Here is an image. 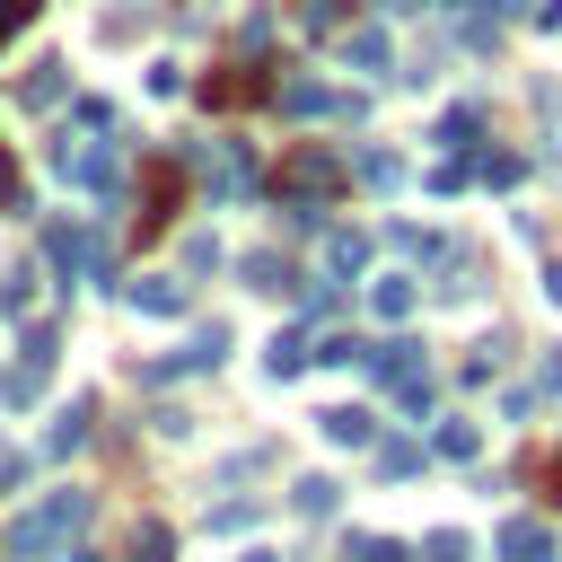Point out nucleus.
<instances>
[{"label": "nucleus", "instance_id": "a19ab883", "mask_svg": "<svg viewBox=\"0 0 562 562\" xmlns=\"http://www.w3.org/2000/svg\"><path fill=\"white\" fill-rule=\"evenodd\" d=\"M544 299H553V307H562V263H553V272H544Z\"/></svg>", "mask_w": 562, "mask_h": 562}, {"label": "nucleus", "instance_id": "37998d69", "mask_svg": "<svg viewBox=\"0 0 562 562\" xmlns=\"http://www.w3.org/2000/svg\"><path fill=\"white\" fill-rule=\"evenodd\" d=\"M544 474H553V492H562V457H553V465H544Z\"/></svg>", "mask_w": 562, "mask_h": 562}, {"label": "nucleus", "instance_id": "e433bc0d", "mask_svg": "<svg viewBox=\"0 0 562 562\" xmlns=\"http://www.w3.org/2000/svg\"><path fill=\"white\" fill-rule=\"evenodd\" d=\"M465 176H474V158H439V167H430V193H457Z\"/></svg>", "mask_w": 562, "mask_h": 562}, {"label": "nucleus", "instance_id": "6e6552de", "mask_svg": "<svg viewBox=\"0 0 562 562\" xmlns=\"http://www.w3.org/2000/svg\"><path fill=\"white\" fill-rule=\"evenodd\" d=\"M123 299H132V307H140V316H184V299H193V290H184V281H176V272H140V281H132V290H123Z\"/></svg>", "mask_w": 562, "mask_h": 562}, {"label": "nucleus", "instance_id": "20e7f679", "mask_svg": "<svg viewBox=\"0 0 562 562\" xmlns=\"http://www.w3.org/2000/svg\"><path fill=\"white\" fill-rule=\"evenodd\" d=\"M184 167L211 184V202H246V193H255V158H246V140H228V132H220V140H193Z\"/></svg>", "mask_w": 562, "mask_h": 562}, {"label": "nucleus", "instance_id": "79ce46f5", "mask_svg": "<svg viewBox=\"0 0 562 562\" xmlns=\"http://www.w3.org/2000/svg\"><path fill=\"white\" fill-rule=\"evenodd\" d=\"M378 9H386V18H413V9H422V0H378Z\"/></svg>", "mask_w": 562, "mask_h": 562}, {"label": "nucleus", "instance_id": "1a4fd4ad", "mask_svg": "<svg viewBox=\"0 0 562 562\" xmlns=\"http://www.w3.org/2000/svg\"><path fill=\"white\" fill-rule=\"evenodd\" d=\"M501 562H562V553H553V527H544V518H509V527H501Z\"/></svg>", "mask_w": 562, "mask_h": 562}, {"label": "nucleus", "instance_id": "6ab92c4d", "mask_svg": "<svg viewBox=\"0 0 562 562\" xmlns=\"http://www.w3.org/2000/svg\"><path fill=\"white\" fill-rule=\"evenodd\" d=\"M474 132H483V105H448V114H439V132H430V140H439V149H448V158H465V149H474Z\"/></svg>", "mask_w": 562, "mask_h": 562}, {"label": "nucleus", "instance_id": "412c9836", "mask_svg": "<svg viewBox=\"0 0 562 562\" xmlns=\"http://www.w3.org/2000/svg\"><path fill=\"white\" fill-rule=\"evenodd\" d=\"M334 492H342L334 474H299V483H290V509H299V518H334Z\"/></svg>", "mask_w": 562, "mask_h": 562}, {"label": "nucleus", "instance_id": "f03ea898", "mask_svg": "<svg viewBox=\"0 0 562 562\" xmlns=\"http://www.w3.org/2000/svg\"><path fill=\"white\" fill-rule=\"evenodd\" d=\"M53 176H61L70 193H97V202H114V184H123V149H114L105 132H88V123H79V132L61 123V132H53Z\"/></svg>", "mask_w": 562, "mask_h": 562}, {"label": "nucleus", "instance_id": "39448f33", "mask_svg": "<svg viewBox=\"0 0 562 562\" xmlns=\"http://www.w3.org/2000/svg\"><path fill=\"white\" fill-rule=\"evenodd\" d=\"M281 184H290V202H334V193L351 184V158L307 140V149H290V158H281Z\"/></svg>", "mask_w": 562, "mask_h": 562}, {"label": "nucleus", "instance_id": "49530a36", "mask_svg": "<svg viewBox=\"0 0 562 562\" xmlns=\"http://www.w3.org/2000/svg\"><path fill=\"white\" fill-rule=\"evenodd\" d=\"M422 9H448V0H422Z\"/></svg>", "mask_w": 562, "mask_h": 562}, {"label": "nucleus", "instance_id": "aec40b11", "mask_svg": "<svg viewBox=\"0 0 562 562\" xmlns=\"http://www.w3.org/2000/svg\"><path fill=\"white\" fill-rule=\"evenodd\" d=\"M386 246H395L404 263H439V255H448V237H430V228H413V220H395V228H386Z\"/></svg>", "mask_w": 562, "mask_h": 562}, {"label": "nucleus", "instance_id": "4be33fe9", "mask_svg": "<svg viewBox=\"0 0 562 562\" xmlns=\"http://www.w3.org/2000/svg\"><path fill=\"white\" fill-rule=\"evenodd\" d=\"M263 369H272V378H299V369H307V334H272V342H263Z\"/></svg>", "mask_w": 562, "mask_h": 562}, {"label": "nucleus", "instance_id": "7c9ffc66", "mask_svg": "<svg viewBox=\"0 0 562 562\" xmlns=\"http://www.w3.org/2000/svg\"><path fill=\"white\" fill-rule=\"evenodd\" d=\"M492 369H501V334H492V342H474V351L457 360V378H465V386H492Z\"/></svg>", "mask_w": 562, "mask_h": 562}, {"label": "nucleus", "instance_id": "c03bdc74", "mask_svg": "<svg viewBox=\"0 0 562 562\" xmlns=\"http://www.w3.org/2000/svg\"><path fill=\"white\" fill-rule=\"evenodd\" d=\"M246 562H281V553H246Z\"/></svg>", "mask_w": 562, "mask_h": 562}, {"label": "nucleus", "instance_id": "ddd939ff", "mask_svg": "<svg viewBox=\"0 0 562 562\" xmlns=\"http://www.w3.org/2000/svg\"><path fill=\"white\" fill-rule=\"evenodd\" d=\"M176 193H184V176H176V167H149V202H140V237H158V228L176 220Z\"/></svg>", "mask_w": 562, "mask_h": 562}, {"label": "nucleus", "instance_id": "c756f323", "mask_svg": "<svg viewBox=\"0 0 562 562\" xmlns=\"http://www.w3.org/2000/svg\"><path fill=\"white\" fill-rule=\"evenodd\" d=\"M474 176H483V184H518V176H527V158H518V149H483V158H474Z\"/></svg>", "mask_w": 562, "mask_h": 562}, {"label": "nucleus", "instance_id": "393cba45", "mask_svg": "<svg viewBox=\"0 0 562 562\" xmlns=\"http://www.w3.org/2000/svg\"><path fill=\"white\" fill-rule=\"evenodd\" d=\"M167 553H176V527L167 518H140L132 527V562H167Z\"/></svg>", "mask_w": 562, "mask_h": 562}, {"label": "nucleus", "instance_id": "473e14b6", "mask_svg": "<svg viewBox=\"0 0 562 562\" xmlns=\"http://www.w3.org/2000/svg\"><path fill=\"white\" fill-rule=\"evenodd\" d=\"M220 263H228V255H220V237H211V228H193V237H184V272H220Z\"/></svg>", "mask_w": 562, "mask_h": 562}, {"label": "nucleus", "instance_id": "b1692460", "mask_svg": "<svg viewBox=\"0 0 562 562\" xmlns=\"http://www.w3.org/2000/svg\"><path fill=\"white\" fill-rule=\"evenodd\" d=\"M422 457H430L422 439H386V448H378V474H386V483H404V474H422Z\"/></svg>", "mask_w": 562, "mask_h": 562}, {"label": "nucleus", "instance_id": "2f4dec72", "mask_svg": "<svg viewBox=\"0 0 562 562\" xmlns=\"http://www.w3.org/2000/svg\"><path fill=\"white\" fill-rule=\"evenodd\" d=\"M0 316H35V272H0Z\"/></svg>", "mask_w": 562, "mask_h": 562}, {"label": "nucleus", "instance_id": "ea45409f", "mask_svg": "<svg viewBox=\"0 0 562 562\" xmlns=\"http://www.w3.org/2000/svg\"><path fill=\"white\" fill-rule=\"evenodd\" d=\"M544 395H553V404H562V351H553V360H544Z\"/></svg>", "mask_w": 562, "mask_h": 562}, {"label": "nucleus", "instance_id": "9d476101", "mask_svg": "<svg viewBox=\"0 0 562 562\" xmlns=\"http://www.w3.org/2000/svg\"><path fill=\"white\" fill-rule=\"evenodd\" d=\"M351 176H360L369 193H395V184H404V158H395L386 140H360V149H351Z\"/></svg>", "mask_w": 562, "mask_h": 562}, {"label": "nucleus", "instance_id": "a211bd4d", "mask_svg": "<svg viewBox=\"0 0 562 562\" xmlns=\"http://www.w3.org/2000/svg\"><path fill=\"white\" fill-rule=\"evenodd\" d=\"M369 307H378V316H386V325H404V316H413V307H422V281H413V272H386V281H378V290H369Z\"/></svg>", "mask_w": 562, "mask_h": 562}, {"label": "nucleus", "instance_id": "f704fd0d", "mask_svg": "<svg viewBox=\"0 0 562 562\" xmlns=\"http://www.w3.org/2000/svg\"><path fill=\"white\" fill-rule=\"evenodd\" d=\"M237 527H255V501H220L211 509V536H237Z\"/></svg>", "mask_w": 562, "mask_h": 562}, {"label": "nucleus", "instance_id": "a878e982", "mask_svg": "<svg viewBox=\"0 0 562 562\" xmlns=\"http://www.w3.org/2000/svg\"><path fill=\"white\" fill-rule=\"evenodd\" d=\"M246 281H255V290H281V299L299 290V272H290L281 255H246Z\"/></svg>", "mask_w": 562, "mask_h": 562}, {"label": "nucleus", "instance_id": "dca6fc26", "mask_svg": "<svg viewBox=\"0 0 562 562\" xmlns=\"http://www.w3.org/2000/svg\"><path fill=\"white\" fill-rule=\"evenodd\" d=\"M342 61H351V70H395L386 26H351V35H342Z\"/></svg>", "mask_w": 562, "mask_h": 562}, {"label": "nucleus", "instance_id": "58836bf2", "mask_svg": "<svg viewBox=\"0 0 562 562\" xmlns=\"http://www.w3.org/2000/svg\"><path fill=\"white\" fill-rule=\"evenodd\" d=\"M536 26H544V35H562V0H536Z\"/></svg>", "mask_w": 562, "mask_h": 562}, {"label": "nucleus", "instance_id": "f8f14e48", "mask_svg": "<svg viewBox=\"0 0 562 562\" xmlns=\"http://www.w3.org/2000/svg\"><path fill=\"white\" fill-rule=\"evenodd\" d=\"M61 88H70V61H35V70L18 79V105H35V114H53V105H61Z\"/></svg>", "mask_w": 562, "mask_h": 562}, {"label": "nucleus", "instance_id": "5701e85b", "mask_svg": "<svg viewBox=\"0 0 562 562\" xmlns=\"http://www.w3.org/2000/svg\"><path fill=\"white\" fill-rule=\"evenodd\" d=\"M430 448L465 465V457H483V430H474V422H439V430H430Z\"/></svg>", "mask_w": 562, "mask_h": 562}, {"label": "nucleus", "instance_id": "7ed1b4c3", "mask_svg": "<svg viewBox=\"0 0 562 562\" xmlns=\"http://www.w3.org/2000/svg\"><path fill=\"white\" fill-rule=\"evenodd\" d=\"M44 263H53L61 281H105V272H114V246H105L97 220H53V228H44Z\"/></svg>", "mask_w": 562, "mask_h": 562}, {"label": "nucleus", "instance_id": "9b49d317", "mask_svg": "<svg viewBox=\"0 0 562 562\" xmlns=\"http://www.w3.org/2000/svg\"><path fill=\"white\" fill-rule=\"evenodd\" d=\"M88 422H97V404H88V395H79V404H61V413H53V430H44V457H79V448H88Z\"/></svg>", "mask_w": 562, "mask_h": 562}, {"label": "nucleus", "instance_id": "a18cd8bd", "mask_svg": "<svg viewBox=\"0 0 562 562\" xmlns=\"http://www.w3.org/2000/svg\"><path fill=\"white\" fill-rule=\"evenodd\" d=\"M70 562H97V553H70Z\"/></svg>", "mask_w": 562, "mask_h": 562}, {"label": "nucleus", "instance_id": "4c0bfd02", "mask_svg": "<svg viewBox=\"0 0 562 562\" xmlns=\"http://www.w3.org/2000/svg\"><path fill=\"white\" fill-rule=\"evenodd\" d=\"M26 18H35V0H0V44H9V35L26 26Z\"/></svg>", "mask_w": 562, "mask_h": 562}, {"label": "nucleus", "instance_id": "f3484780", "mask_svg": "<svg viewBox=\"0 0 562 562\" xmlns=\"http://www.w3.org/2000/svg\"><path fill=\"white\" fill-rule=\"evenodd\" d=\"M255 97H272V79H263L255 61H237V70L211 79V105H255Z\"/></svg>", "mask_w": 562, "mask_h": 562}, {"label": "nucleus", "instance_id": "423d86ee", "mask_svg": "<svg viewBox=\"0 0 562 562\" xmlns=\"http://www.w3.org/2000/svg\"><path fill=\"white\" fill-rule=\"evenodd\" d=\"M220 360H228V325L211 316V325H202L184 351H167V360H140V386H167V378H193V369H220Z\"/></svg>", "mask_w": 562, "mask_h": 562}, {"label": "nucleus", "instance_id": "c85d7f7f", "mask_svg": "<svg viewBox=\"0 0 562 562\" xmlns=\"http://www.w3.org/2000/svg\"><path fill=\"white\" fill-rule=\"evenodd\" d=\"M342 562H413V544H395V536H351Z\"/></svg>", "mask_w": 562, "mask_h": 562}, {"label": "nucleus", "instance_id": "2eb2a0df", "mask_svg": "<svg viewBox=\"0 0 562 562\" xmlns=\"http://www.w3.org/2000/svg\"><path fill=\"white\" fill-rule=\"evenodd\" d=\"M316 430H325L334 448H369V439H378V413H360V404H334V413H316Z\"/></svg>", "mask_w": 562, "mask_h": 562}, {"label": "nucleus", "instance_id": "cd10ccee", "mask_svg": "<svg viewBox=\"0 0 562 562\" xmlns=\"http://www.w3.org/2000/svg\"><path fill=\"white\" fill-rule=\"evenodd\" d=\"M413 562H474V544H465L457 527H439V536H422V544H413Z\"/></svg>", "mask_w": 562, "mask_h": 562}, {"label": "nucleus", "instance_id": "bb28decb", "mask_svg": "<svg viewBox=\"0 0 562 562\" xmlns=\"http://www.w3.org/2000/svg\"><path fill=\"white\" fill-rule=\"evenodd\" d=\"M536 123H544V158L562 167V97H553L544 79H536Z\"/></svg>", "mask_w": 562, "mask_h": 562}, {"label": "nucleus", "instance_id": "0eeeda50", "mask_svg": "<svg viewBox=\"0 0 562 562\" xmlns=\"http://www.w3.org/2000/svg\"><path fill=\"white\" fill-rule=\"evenodd\" d=\"M272 105H281V114H334L342 97H334L325 79H307V70H290V79H272Z\"/></svg>", "mask_w": 562, "mask_h": 562}, {"label": "nucleus", "instance_id": "c9c22d12", "mask_svg": "<svg viewBox=\"0 0 562 562\" xmlns=\"http://www.w3.org/2000/svg\"><path fill=\"white\" fill-rule=\"evenodd\" d=\"M299 26H307V35H325V26H342V0H299Z\"/></svg>", "mask_w": 562, "mask_h": 562}, {"label": "nucleus", "instance_id": "72a5a7b5", "mask_svg": "<svg viewBox=\"0 0 562 562\" xmlns=\"http://www.w3.org/2000/svg\"><path fill=\"white\" fill-rule=\"evenodd\" d=\"M316 211L325 202H281V237H316Z\"/></svg>", "mask_w": 562, "mask_h": 562}, {"label": "nucleus", "instance_id": "4468645a", "mask_svg": "<svg viewBox=\"0 0 562 562\" xmlns=\"http://www.w3.org/2000/svg\"><path fill=\"white\" fill-rule=\"evenodd\" d=\"M360 263H369V237L360 228H325V281H360Z\"/></svg>", "mask_w": 562, "mask_h": 562}, {"label": "nucleus", "instance_id": "f257e3e1", "mask_svg": "<svg viewBox=\"0 0 562 562\" xmlns=\"http://www.w3.org/2000/svg\"><path fill=\"white\" fill-rule=\"evenodd\" d=\"M88 509H97V501H88L79 483H70V492H44V501H35L26 518H9L0 553H9V562H53V553H61V544H70L79 527H88Z\"/></svg>", "mask_w": 562, "mask_h": 562}]
</instances>
